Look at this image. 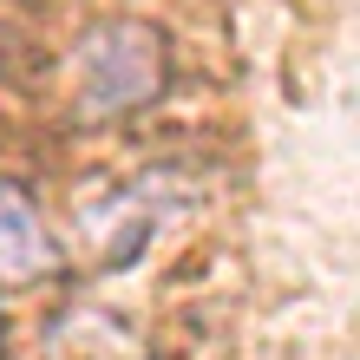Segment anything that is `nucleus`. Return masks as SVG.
Wrapping results in <instances>:
<instances>
[{
    "instance_id": "1",
    "label": "nucleus",
    "mask_w": 360,
    "mask_h": 360,
    "mask_svg": "<svg viewBox=\"0 0 360 360\" xmlns=\"http://www.w3.org/2000/svg\"><path fill=\"white\" fill-rule=\"evenodd\" d=\"M171 79V46L144 20H98L72 46V105L79 118H118L151 105Z\"/></svg>"
},
{
    "instance_id": "2",
    "label": "nucleus",
    "mask_w": 360,
    "mask_h": 360,
    "mask_svg": "<svg viewBox=\"0 0 360 360\" xmlns=\"http://www.w3.org/2000/svg\"><path fill=\"white\" fill-rule=\"evenodd\" d=\"M46 269H53V236H46V223H39V210H33L27 190L0 177V282H7V288H27V282H39Z\"/></svg>"
}]
</instances>
